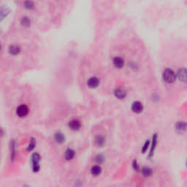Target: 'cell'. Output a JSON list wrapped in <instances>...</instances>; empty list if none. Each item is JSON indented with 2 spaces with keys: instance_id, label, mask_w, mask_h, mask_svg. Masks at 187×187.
I'll use <instances>...</instances> for the list:
<instances>
[{
  "instance_id": "6da1fadb",
  "label": "cell",
  "mask_w": 187,
  "mask_h": 187,
  "mask_svg": "<svg viewBox=\"0 0 187 187\" xmlns=\"http://www.w3.org/2000/svg\"><path fill=\"white\" fill-rule=\"evenodd\" d=\"M163 80L167 83H172L176 80V74L172 69L167 68L163 72Z\"/></svg>"
},
{
  "instance_id": "7a4b0ae2",
  "label": "cell",
  "mask_w": 187,
  "mask_h": 187,
  "mask_svg": "<svg viewBox=\"0 0 187 187\" xmlns=\"http://www.w3.org/2000/svg\"><path fill=\"white\" fill-rule=\"evenodd\" d=\"M28 113H29V108L26 104H20L16 110V114L20 118L26 117Z\"/></svg>"
},
{
  "instance_id": "3957f363",
  "label": "cell",
  "mask_w": 187,
  "mask_h": 187,
  "mask_svg": "<svg viewBox=\"0 0 187 187\" xmlns=\"http://www.w3.org/2000/svg\"><path fill=\"white\" fill-rule=\"evenodd\" d=\"M176 74V78H179L181 81L183 83H187V68L182 67L179 69Z\"/></svg>"
},
{
  "instance_id": "277c9868",
  "label": "cell",
  "mask_w": 187,
  "mask_h": 187,
  "mask_svg": "<svg viewBox=\"0 0 187 187\" xmlns=\"http://www.w3.org/2000/svg\"><path fill=\"white\" fill-rule=\"evenodd\" d=\"M40 156L38 154H34L32 157V169L34 172H38L40 170Z\"/></svg>"
},
{
  "instance_id": "5b68a950",
  "label": "cell",
  "mask_w": 187,
  "mask_h": 187,
  "mask_svg": "<svg viewBox=\"0 0 187 187\" xmlns=\"http://www.w3.org/2000/svg\"><path fill=\"white\" fill-rule=\"evenodd\" d=\"M80 126H81L80 122L76 119L70 121L69 123V128L73 131H78L80 129Z\"/></svg>"
},
{
  "instance_id": "8992f818",
  "label": "cell",
  "mask_w": 187,
  "mask_h": 187,
  "mask_svg": "<svg viewBox=\"0 0 187 187\" xmlns=\"http://www.w3.org/2000/svg\"><path fill=\"white\" fill-rule=\"evenodd\" d=\"M143 110V105L140 102H135L132 104V110L135 113H140Z\"/></svg>"
},
{
  "instance_id": "52a82bcc",
  "label": "cell",
  "mask_w": 187,
  "mask_h": 187,
  "mask_svg": "<svg viewBox=\"0 0 187 187\" xmlns=\"http://www.w3.org/2000/svg\"><path fill=\"white\" fill-rule=\"evenodd\" d=\"M113 64L115 67L118 69H121L124 66V60L123 58L120 56L115 57L113 60Z\"/></svg>"
},
{
  "instance_id": "ba28073f",
  "label": "cell",
  "mask_w": 187,
  "mask_h": 187,
  "mask_svg": "<svg viewBox=\"0 0 187 187\" xmlns=\"http://www.w3.org/2000/svg\"><path fill=\"white\" fill-rule=\"evenodd\" d=\"M99 84V80L96 77H92L91 78H89L87 81V85L89 88L91 89H95Z\"/></svg>"
},
{
  "instance_id": "9c48e42d",
  "label": "cell",
  "mask_w": 187,
  "mask_h": 187,
  "mask_svg": "<svg viewBox=\"0 0 187 187\" xmlns=\"http://www.w3.org/2000/svg\"><path fill=\"white\" fill-rule=\"evenodd\" d=\"M115 96L119 99H123L126 96V92L124 89L122 88H118L115 90Z\"/></svg>"
},
{
  "instance_id": "30bf717a",
  "label": "cell",
  "mask_w": 187,
  "mask_h": 187,
  "mask_svg": "<svg viewBox=\"0 0 187 187\" xmlns=\"http://www.w3.org/2000/svg\"><path fill=\"white\" fill-rule=\"evenodd\" d=\"M91 173H92V176H99L102 173V168L99 165H94L92 167Z\"/></svg>"
},
{
  "instance_id": "8fae6325",
  "label": "cell",
  "mask_w": 187,
  "mask_h": 187,
  "mask_svg": "<svg viewBox=\"0 0 187 187\" xmlns=\"http://www.w3.org/2000/svg\"><path fill=\"white\" fill-rule=\"evenodd\" d=\"M20 48L18 45H11L9 48V53L12 55H17L20 53Z\"/></svg>"
},
{
  "instance_id": "7c38bea8",
  "label": "cell",
  "mask_w": 187,
  "mask_h": 187,
  "mask_svg": "<svg viewBox=\"0 0 187 187\" xmlns=\"http://www.w3.org/2000/svg\"><path fill=\"white\" fill-rule=\"evenodd\" d=\"M104 143H105V139L102 135H98L97 138H95V143L98 147H102L104 145Z\"/></svg>"
},
{
  "instance_id": "4fadbf2b",
  "label": "cell",
  "mask_w": 187,
  "mask_h": 187,
  "mask_svg": "<svg viewBox=\"0 0 187 187\" xmlns=\"http://www.w3.org/2000/svg\"><path fill=\"white\" fill-rule=\"evenodd\" d=\"M64 157H65L66 160H67V161L72 160L75 157V151H73V150L69 148V149H67V151H66Z\"/></svg>"
},
{
  "instance_id": "5bb4252c",
  "label": "cell",
  "mask_w": 187,
  "mask_h": 187,
  "mask_svg": "<svg viewBox=\"0 0 187 187\" xmlns=\"http://www.w3.org/2000/svg\"><path fill=\"white\" fill-rule=\"evenodd\" d=\"M54 139H55L56 142L57 143L61 144L64 141V136L62 133L58 132V133L56 134L55 136H54Z\"/></svg>"
},
{
  "instance_id": "9a60e30c",
  "label": "cell",
  "mask_w": 187,
  "mask_h": 187,
  "mask_svg": "<svg viewBox=\"0 0 187 187\" xmlns=\"http://www.w3.org/2000/svg\"><path fill=\"white\" fill-rule=\"evenodd\" d=\"M153 171L151 168L149 167H143L142 169V174L145 177H149L152 175Z\"/></svg>"
},
{
  "instance_id": "2e32d148",
  "label": "cell",
  "mask_w": 187,
  "mask_h": 187,
  "mask_svg": "<svg viewBox=\"0 0 187 187\" xmlns=\"http://www.w3.org/2000/svg\"><path fill=\"white\" fill-rule=\"evenodd\" d=\"M176 129L179 131H185L187 129V124L185 122H179L176 124Z\"/></svg>"
},
{
  "instance_id": "e0dca14e",
  "label": "cell",
  "mask_w": 187,
  "mask_h": 187,
  "mask_svg": "<svg viewBox=\"0 0 187 187\" xmlns=\"http://www.w3.org/2000/svg\"><path fill=\"white\" fill-rule=\"evenodd\" d=\"M157 135H154V138H153L152 140V145H151V152H150V156H151V154L154 152V149L156 148V145H157Z\"/></svg>"
},
{
  "instance_id": "ac0fdd59",
  "label": "cell",
  "mask_w": 187,
  "mask_h": 187,
  "mask_svg": "<svg viewBox=\"0 0 187 187\" xmlns=\"http://www.w3.org/2000/svg\"><path fill=\"white\" fill-rule=\"evenodd\" d=\"M20 23L23 26L27 27V26H29V25H30V20L27 17H23L21 20H20Z\"/></svg>"
},
{
  "instance_id": "d6986e66",
  "label": "cell",
  "mask_w": 187,
  "mask_h": 187,
  "mask_svg": "<svg viewBox=\"0 0 187 187\" xmlns=\"http://www.w3.org/2000/svg\"><path fill=\"white\" fill-rule=\"evenodd\" d=\"M24 7L28 10H32L34 8V4L30 0H27L24 2Z\"/></svg>"
},
{
  "instance_id": "ffe728a7",
  "label": "cell",
  "mask_w": 187,
  "mask_h": 187,
  "mask_svg": "<svg viewBox=\"0 0 187 187\" xmlns=\"http://www.w3.org/2000/svg\"><path fill=\"white\" fill-rule=\"evenodd\" d=\"M35 145H36V141H35V139H32V140H31L30 143H29V145H28L27 150L29 151H32V150L35 148Z\"/></svg>"
},
{
  "instance_id": "44dd1931",
  "label": "cell",
  "mask_w": 187,
  "mask_h": 187,
  "mask_svg": "<svg viewBox=\"0 0 187 187\" xmlns=\"http://www.w3.org/2000/svg\"><path fill=\"white\" fill-rule=\"evenodd\" d=\"M96 160H97V162L98 163H102L103 161H104V159H103V157H102L101 155H99V156H97V158H96Z\"/></svg>"
},
{
  "instance_id": "7402d4cb",
  "label": "cell",
  "mask_w": 187,
  "mask_h": 187,
  "mask_svg": "<svg viewBox=\"0 0 187 187\" xmlns=\"http://www.w3.org/2000/svg\"><path fill=\"white\" fill-rule=\"evenodd\" d=\"M148 145H149V141H147V142L145 143V145H144L143 148V149H142L143 153H144L145 151H146L147 148H148Z\"/></svg>"
},
{
  "instance_id": "603a6c76",
  "label": "cell",
  "mask_w": 187,
  "mask_h": 187,
  "mask_svg": "<svg viewBox=\"0 0 187 187\" xmlns=\"http://www.w3.org/2000/svg\"><path fill=\"white\" fill-rule=\"evenodd\" d=\"M133 166H134V168L135 169V170H138V164H137L136 161H134V164H133Z\"/></svg>"
}]
</instances>
